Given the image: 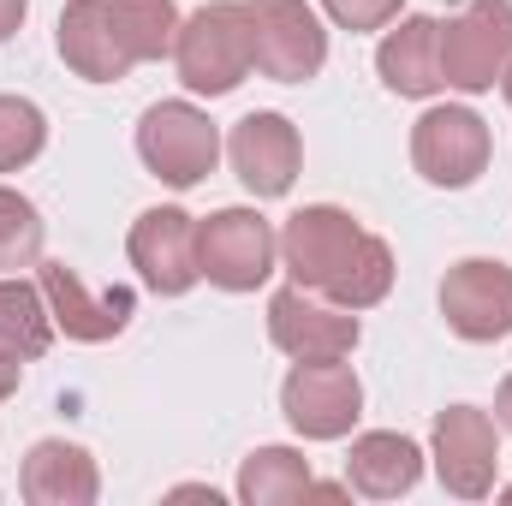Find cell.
I'll list each match as a JSON object with an SVG mask.
<instances>
[{
    "instance_id": "9",
    "label": "cell",
    "mask_w": 512,
    "mask_h": 506,
    "mask_svg": "<svg viewBox=\"0 0 512 506\" xmlns=\"http://www.w3.org/2000/svg\"><path fill=\"white\" fill-rule=\"evenodd\" d=\"M489 155H495V137L483 126V114L471 108H429L417 114L411 126V167L435 185V191H465L489 173Z\"/></svg>"
},
{
    "instance_id": "1",
    "label": "cell",
    "mask_w": 512,
    "mask_h": 506,
    "mask_svg": "<svg viewBox=\"0 0 512 506\" xmlns=\"http://www.w3.org/2000/svg\"><path fill=\"white\" fill-rule=\"evenodd\" d=\"M173 36H179L173 0H66L54 48L72 78L120 84L126 72L173 54Z\"/></svg>"
},
{
    "instance_id": "6",
    "label": "cell",
    "mask_w": 512,
    "mask_h": 506,
    "mask_svg": "<svg viewBox=\"0 0 512 506\" xmlns=\"http://www.w3.org/2000/svg\"><path fill=\"white\" fill-rule=\"evenodd\" d=\"M280 411H286L292 435H304V441H346L352 423L364 417V381L346 358L292 364L280 381Z\"/></svg>"
},
{
    "instance_id": "13",
    "label": "cell",
    "mask_w": 512,
    "mask_h": 506,
    "mask_svg": "<svg viewBox=\"0 0 512 506\" xmlns=\"http://www.w3.org/2000/svg\"><path fill=\"white\" fill-rule=\"evenodd\" d=\"M126 256H131V268L143 274V286L161 292V298H185V292L203 280V274H197V221H191L185 209H173V203L143 209V215L131 221Z\"/></svg>"
},
{
    "instance_id": "4",
    "label": "cell",
    "mask_w": 512,
    "mask_h": 506,
    "mask_svg": "<svg viewBox=\"0 0 512 506\" xmlns=\"http://www.w3.org/2000/svg\"><path fill=\"white\" fill-rule=\"evenodd\" d=\"M512 66V0H465L441 24V84L483 96Z\"/></svg>"
},
{
    "instance_id": "3",
    "label": "cell",
    "mask_w": 512,
    "mask_h": 506,
    "mask_svg": "<svg viewBox=\"0 0 512 506\" xmlns=\"http://www.w3.org/2000/svg\"><path fill=\"white\" fill-rule=\"evenodd\" d=\"M137 161L173 185V191H191L215 173L221 161V126L197 108V102H155L143 108L137 120Z\"/></svg>"
},
{
    "instance_id": "20",
    "label": "cell",
    "mask_w": 512,
    "mask_h": 506,
    "mask_svg": "<svg viewBox=\"0 0 512 506\" xmlns=\"http://www.w3.org/2000/svg\"><path fill=\"white\" fill-rule=\"evenodd\" d=\"M54 316H48V298H42V286L36 280H24V274H0V346H12L24 364L30 358H42L48 346H54Z\"/></svg>"
},
{
    "instance_id": "29",
    "label": "cell",
    "mask_w": 512,
    "mask_h": 506,
    "mask_svg": "<svg viewBox=\"0 0 512 506\" xmlns=\"http://www.w3.org/2000/svg\"><path fill=\"white\" fill-rule=\"evenodd\" d=\"M501 501H512V483H507V489H501Z\"/></svg>"
},
{
    "instance_id": "25",
    "label": "cell",
    "mask_w": 512,
    "mask_h": 506,
    "mask_svg": "<svg viewBox=\"0 0 512 506\" xmlns=\"http://www.w3.org/2000/svg\"><path fill=\"white\" fill-rule=\"evenodd\" d=\"M18 381H24V358H18L12 346H0V405L18 393Z\"/></svg>"
},
{
    "instance_id": "22",
    "label": "cell",
    "mask_w": 512,
    "mask_h": 506,
    "mask_svg": "<svg viewBox=\"0 0 512 506\" xmlns=\"http://www.w3.org/2000/svg\"><path fill=\"white\" fill-rule=\"evenodd\" d=\"M42 239H48L42 209H36L24 191L0 185V274H24V268H36V262H42Z\"/></svg>"
},
{
    "instance_id": "12",
    "label": "cell",
    "mask_w": 512,
    "mask_h": 506,
    "mask_svg": "<svg viewBox=\"0 0 512 506\" xmlns=\"http://www.w3.org/2000/svg\"><path fill=\"white\" fill-rule=\"evenodd\" d=\"M36 286L48 298V316L66 340H84V346H102V340H120L137 316V298L131 286H108V292H90V280L72 268V262H36Z\"/></svg>"
},
{
    "instance_id": "5",
    "label": "cell",
    "mask_w": 512,
    "mask_h": 506,
    "mask_svg": "<svg viewBox=\"0 0 512 506\" xmlns=\"http://www.w3.org/2000/svg\"><path fill=\"white\" fill-rule=\"evenodd\" d=\"M280 268V233L256 209H215L197 221V274L221 292H256Z\"/></svg>"
},
{
    "instance_id": "18",
    "label": "cell",
    "mask_w": 512,
    "mask_h": 506,
    "mask_svg": "<svg viewBox=\"0 0 512 506\" xmlns=\"http://www.w3.org/2000/svg\"><path fill=\"white\" fill-rule=\"evenodd\" d=\"M423 483V447L399 429H370L346 453V489L364 501H399Z\"/></svg>"
},
{
    "instance_id": "2",
    "label": "cell",
    "mask_w": 512,
    "mask_h": 506,
    "mask_svg": "<svg viewBox=\"0 0 512 506\" xmlns=\"http://www.w3.org/2000/svg\"><path fill=\"white\" fill-rule=\"evenodd\" d=\"M173 66L191 96H233L256 72V42H251V12L245 0H209L191 18H179L173 36Z\"/></svg>"
},
{
    "instance_id": "17",
    "label": "cell",
    "mask_w": 512,
    "mask_h": 506,
    "mask_svg": "<svg viewBox=\"0 0 512 506\" xmlns=\"http://www.w3.org/2000/svg\"><path fill=\"white\" fill-rule=\"evenodd\" d=\"M18 495L30 506H96L102 495V471L90 459V447L78 441H36L24 453V471H18Z\"/></svg>"
},
{
    "instance_id": "16",
    "label": "cell",
    "mask_w": 512,
    "mask_h": 506,
    "mask_svg": "<svg viewBox=\"0 0 512 506\" xmlns=\"http://www.w3.org/2000/svg\"><path fill=\"white\" fill-rule=\"evenodd\" d=\"M376 72H382L387 90L405 96V102L441 96V90H447V84H441V18H429V12H399V18L387 24L382 48H376Z\"/></svg>"
},
{
    "instance_id": "27",
    "label": "cell",
    "mask_w": 512,
    "mask_h": 506,
    "mask_svg": "<svg viewBox=\"0 0 512 506\" xmlns=\"http://www.w3.org/2000/svg\"><path fill=\"white\" fill-rule=\"evenodd\" d=\"M495 423H501V429L512 435V376L501 381V393H495Z\"/></svg>"
},
{
    "instance_id": "14",
    "label": "cell",
    "mask_w": 512,
    "mask_h": 506,
    "mask_svg": "<svg viewBox=\"0 0 512 506\" xmlns=\"http://www.w3.org/2000/svg\"><path fill=\"white\" fill-rule=\"evenodd\" d=\"M364 239L358 215L352 209H334V203H304L286 227H280V268L292 274V286H310L322 292L340 262L352 256V245Z\"/></svg>"
},
{
    "instance_id": "23",
    "label": "cell",
    "mask_w": 512,
    "mask_h": 506,
    "mask_svg": "<svg viewBox=\"0 0 512 506\" xmlns=\"http://www.w3.org/2000/svg\"><path fill=\"white\" fill-rule=\"evenodd\" d=\"M48 149V114L30 96H0V173L30 167Z\"/></svg>"
},
{
    "instance_id": "10",
    "label": "cell",
    "mask_w": 512,
    "mask_h": 506,
    "mask_svg": "<svg viewBox=\"0 0 512 506\" xmlns=\"http://www.w3.org/2000/svg\"><path fill=\"white\" fill-rule=\"evenodd\" d=\"M256 72L274 84H310L328 66V30L310 0H245Z\"/></svg>"
},
{
    "instance_id": "28",
    "label": "cell",
    "mask_w": 512,
    "mask_h": 506,
    "mask_svg": "<svg viewBox=\"0 0 512 506\" xmlns=\"http://www.w3.org/2000/svg\"><path fill=\"white\" fill-rule=\"evenodd\" d=\"M501 96H507V108H512V66L501 72Z\"/></svg>"
},
{
    "instance_id": "15",
    "label": "cell",
    "mask_w": 512,
    "mask_h": 506,
    "mask_svg": "<svg viewBox=\"0 0 512 506\" xmlns=\"http://www.w3.org/2000/svg\"><path fill=\"white\" fill-rule=\"evenodd\" d=\"M227 161L239 173V185L251 191L256 203L268 197H286L298 185V167H304V143L298 126L286 114H245L233 137H227Z\"/></svg>"
},
{
    "instance_id": "26",
    "label": "cell",
    "mask_w": 512,
    "mask_h": 506,
    "mask_svg": "<svg viewBox=\"0 0 512 506\" xmlns=\"http://www.w3.org/2000/svg\"><path fill=\"white\" fill-rule=\"evenodd\" d=\"M24 18H30V0H0V42H12Z\"/></svg>"
},
{
    "instance_id": "11",
    "label": "cell",
    "mask_w": 512,
    "mask_h": 506,
    "mask_svg": "<svg viewBox=\"0 0 512 506\" xmlns=\"http://www.w3.org/2000/svg\"><path fill=\"white\" fill-rule=\"evenodd\" d=\"M441 316L459 340L495 346L512 334V268L495 256H465L441 280Z\"/></svg>"
},
{
    "instance_id": "21",
    "label": "cell",
    "mask_w": 512,
    "mask_h": 506,
    "mask_svg": "<svg viewBox=\"0 0 512 506\" xmlns=\"http://www.w3.org/2000/svg\"><path fill=\"white\" fill-rule=\"evenodd\" d=\"M393 245L387 239H376V233H364L358 245H352V256L340 262V274L322 286V298H334L340 310H376L387 292H393Z\"/></svg>"
},
{
    "instance_id": "7",
    "label": "cell",
    "mask_w": 512,
    "mask_h": 506,
    "mask_svg": "<svg viewBox=\"0 0 512 506\" xmlns=\"http://www.w3.org/2000/svg\"><path fill=\"white\" fill-rule=\"evenodd\" d=\"M268 340L292 364H322V358H352L364 340V322L358 310H340L310 286H280L268 298Z\"/></svg>"
},
{
    "instance_id": "8",
    "label": "cell",
    "mask_w": 512,
    "mask_h": 506,
    "mask_svg": "<svg viewBox=\"0 0 512 506\" xmlns=\"http://www.w3.org/2000/svg\"><path fill=\"white\" fill-rule=\"evenodd\" d=\"M429 459L453 501H483L501 471V423L477 405H447L429 429Z\"/></svg>"
},
{
    "instance_id": "19",
    "label": "cell",
    "mask_w": 512,
    "mask_h": 506,
    "mask_svg": "<svg viewBox=\"0 0 512 506\" xmlns=\"http://www.w3.org/2000/svg\"><path fill=\"white\" fill-rule=\"evenodd\" d=\"M310 483H316V471H310V459L298 447H256L239 465L233 495L245 506H280V501H304Z\"/></svg>"
},
{
    "instance_id": "24",
    "label": "cell",
    "mask_w": 512,
    "mask_h": 506,
    "mask_svg": "<svg viewBox=\"0 0 512 506\" xmlns=\"http://www.w3.org/2000/svg\"><path fill=\"white\" fill-rule=\"evenodd\" d=\"M399 6H405V0H322V12H328L340 30H352V36L387 30V24L399 18Z\"/></svg>"
}]
</instances>
